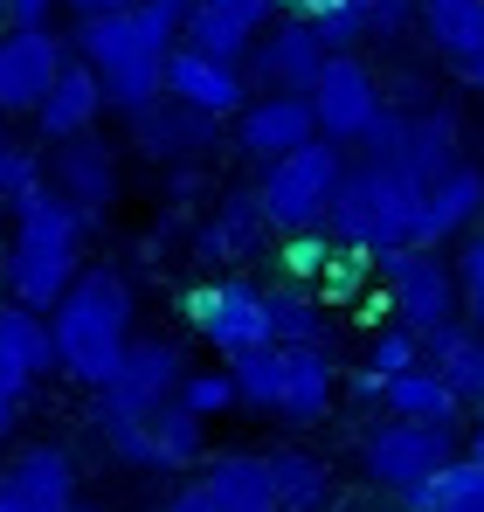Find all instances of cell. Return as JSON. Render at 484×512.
Here are the masks:
<instances>
[{
  "mask_svg": "<svg viewBox=\"0 0 484 512\" xmlns=\"http://www.w3.org/2000/svg\"><path fill=\"white\" fill-rule=\"evenodd\" d=\"M139 319V298H132V277L111 270V263H83L77 284L56 298L49 312V333H56V374H70L77 388H104L125 360V346L139 340L132 333Z\"/></svg>",
  "mask_w": 484,
  "mask_h": 512,
  "instance_id": "cell-1",
  "label": "cell"
},
{
  "mask_svg": "<svg viewBox=\"0 0 484 512\" xmlns=\"http://www.w3.org/2000/svg\"><path fill=\"white\" fill-rule=\"evenodd\" d=\"M14 208V250H7V291H14V305H28V312H56V298L77 284L83 270V222L77 201H63L49 180L42 187H28L21 201H7Z\"/></svg>",
  "mask_w": 484,
  "mask_h": 512,
  "instance_id": "cell-2",
  "label": "cell"
},
{
  "mask_svg": "<svg viewBox=\"0 0 484 512\" xmlns=\"http://www.w3.org/2000/svg\"><path fill=\"white\" fill-rule=\"evenodd\" d=\"M415 222H422V180L402 173V167L360 160V167H346V180H339V201L325 215V236L346 243V250L381 256V250L415 243Z\"/></svg>",
  "mask_w": 484,
  "mask_h": 512,
  "instance_id": "cell-3",
  "label": "cell"
},
{
  "mask_svg": "<svg viewBox=\"0 0 484 512\" xmlns=\"http://www.w3.org/2000/svg\"><path fill=\"white\" fill-rule=\"evenodd\" d=\"M70 49L104 77V111L139 118L146 104H160V97H166V56L139 35L132 7H125V14H77Z\"/></svg>",
  "mask_w": 484,
  "mask_h": 512,
  "instance_id": "cell-4",
  "label": "cell"
},
{
  "mask_svg": "<svg viewBox=\"0 0 484 512\" xmlns=\"http://www.w3.org/2000/svg\"><path fill=\"white\" fill-rule=\"evenodd\" d=\"M339 180H346V146L339 139H312L284 160H270L263 180H256V201L270 215V229L284 236H305V229H325L332 201H339Z\"/></svg>",
  "mask_w": 484,
  "mask_h": 512,
  "instance_id": "cell-5",
  "label": "cell"
},
{
  "mask_svg": "<svg viewBox=\"0 0 484 512\" xmlns=\"http://www.w3.org/2000/svg\"><path fill=\"white\" fill-rule=\"evenodd\" d=\"M381 284H388V312L402 319L415 340L429 346L443 326H457L464 312V284H457V263H443L422 243H402V250H381Z\"/></svg>",
  "mask_w": 484,
  "mask_h": 512,
  "instance_id": "cell-6",
  "label": "cell"
},
{
  "mask_svg": "<svg viewBox=\"0 0 484 512\" xmlns=\"http://www.w3.org/2000/svg\"><path fill=\"white\" fill-rule=\"evenodd\" d=\"M180 381H187V353H180V340H160V333H153V340H132L125 360H118V374L97 388V409H90L97 436L160 416L166 402H180Z\"/></svg>",
  "mask_w": 484,
  "mask_h": 512,
  "instance_id": "cell-7",
  "label": "cell"
},
{
  "mask_svg": "<svg viewBox=\"0 0 484 512\" xmlns=\"http://www.w3.org/2000/svg\"><path fill=\"white\" fill-rule=\"evenodd\" d=\"M457 457V429H436V423H402V416H388V423H374L360 436V471H367V485H381V492H422L443 464Z\"/></svg>",
  "mask_w": 484,
  "mask_h": 512,
  "instance_id": "cell-8",
  "label": "cell"
},
{
  "mask_svg": "<svg viewBox=\"0 0 484 512\" xmlns=\"http://www.w3.org/2000/svg\"><path fill=\"white\" fill-rule=\"evenodd\" d=\"M187 326L215 346L222 360L236 353H256V346H277L270 333V291L249 284V277H208L187 291Z\"/></svg>",
  "mask_w": 484,
  "mask_h": 512,
  "instance_id": "cell-9",
  "label": "cell"
},
{
  "mask_svg": "<svg viewBox=\"0 0 484 512\" xmlns=\"http://www.w3.org/2000/svg\"><path fill=\"white\" fill-rule=\"evenodd\" d=\"M104 450H111L118 464H132V471H187V464H201V450H208V423H201L187 402H166L160 416H146V423L104 429Z\"/></svg>",
  "mask_w": 484,
  "mask_h": 512,
  "instance_id": "cell-10",
  "label": "cell"
},
{
  "mask_svg": "<svg viewBox=\"0 0 484 512\" xmlns=\"http://www.w3.org/2000/svg\"><path fill=\"white\" fill-rule=\"evenodd\" d=\"M70 63V42L56 28H7L0 35V118H35Z\"/></svg>",
  "mask_w": 484,
  "mask_h": 512,
  "instance_id": "cell-11",
  "label": "cell"
},
{
  "mask_svg": "<svg viewBox=\"0 0 484 512\" xmlns=\"http://www.w3.org/2000/svg\"><path fill=\"white\" fill-rule=\"evenodd\" d=\"M312 139H325L319 111H312V97H298V90H263V97L242 104V118H236V153L256 160V167H270V160H284V153H298V146H312Z\"/></svg>",
  "mask_w": 484,
  "mask_h": 512,
  "instance_id": "cell-12",
  "label": "cell"
},
{
  "mask_svg": "<svg viewBox=\"0 0 484 512\" xmlns=\"http://www.w3.org/2000/svg\"><path fill=\"white\" fill-rule=\"evenodd\" d=\"M132 146L153 160V167H201V160H215V146H222V118H208V111H194V104H146L139 118H132Z\"/></svg>",
  "mask_w": 484,
  "mask_h": 512,
  "instance_id": "cell-13",
  "label": "cell"
},
{
  "mask_svg": "<svg viewBox=\"0 0 484 512\" xmlns=\"http://www.w3.org/2000/svg\"><path fill=\"white\" fill-rule=\"evenodd\" d=\"M77 506V457L63 443H28L0 464V512H70Z\"/></svg>",
  "mask_w": 484,
  "mask_h": 512,
  "instance_id": "cell-14",
  "label": "cell"
},
{
  "mask_svg": "<svg viewBox=\"0 0 484 512\" xmlns=\"http://www.w3.org/2000/svg\"><path fill=\"white\" fill-rule=\"evenodd\" d=\"M305 97H312V111H319V132L339 139V146H353V139L374 125V111L388 104V97H381V77H374L360 56H325L319 84L305 90Z\"/></svg>",
  "mask_w": 484,
  "mask_h": 512,
  "instance_id": "cell-15",
  "label": "cell"
},
{
  "mask_svg": "<svg viewBox=\"0 0 484 512\" xmlns=\"http://www.w3.org/2000/svg\"><path fill=\"white\" fill-rule=\"evenodd\" d=\"M49 187L63 201H77L83 222H104L118 208V153L97 139V132H77V139H56L49 146Z\"/></svg>",
  "mask_w": 484,
  "mask_h": 512,
  "instance_id": "cell-16",
  "label": "cell"
},
{
  "mask_svg": "<svg viewBox=\"0 0 484 512\" xmlns=\"http://www.w3.org/2000/svg\"><path fill=\"white\" fill-rule=\"evenodd\" d=\"M325 56H332V49H325L319 28H312V21H298V14H284V21H270V28H263V42L249 49V63H242V70H249V84L298 90V97H305V90L319 84Z\"/></svg>",
  "mask_w": 484,
  "mask_h": 512,
  "instance_id": "cell-17",
  "label": "cell"
},
{
  "mask_svg": "<svg viewBox=\"0 0 484 512\" xmlns=\"http://www.w3.org/2000/svg\"><path fill=\"white\" fill-rule=\"evenodd\" d=\"M166 97H173V104H194V111H208V118H242V104L256 97V84H249L242 63L201 56V49L180 42V49L166 56Z\"/></svg>",
  "mask_w": 484,
  "mask_h": 512,
  "instance_id": "cell-18",
  "label": "cell"
},
{
  "mask_svg": "<svg viewBox=\"0 0 484 512\" xmlns=\"http://www.w3.org/2000/svg\"><path fill=\"white\" fill-rule=\"evenodd\" d=\"M277 21V0H194L180 42L222 63H249V49L263 42V28Z\"/></svg>",
  "mask_w": 484,
  "mask_h": 512,
  "instance_id": "cell-19",
  "label": "cell"
},
{
  "mask_svg": "<svg viewBox=\"0 0 484 512\" xmlns=\"http://www.w3.org/2000/svg\"><path fill=\"white\" fill-rule=\"evenodd\" d=\"M484 215V167L457 160L450 173H436L422 187V222H415V243L422 250H443L450 236H471Z\"/></svg>",
  "mask_w": 484,
  "mask_h": 512,
  "instance_id": "cell-20",
  "label": "cell"
},
{
  "mask_svg": "<svg viewBox=\"0 0 484 512\" xmlns=\"http://www.w3.org/2000/svg\"><path fill=\"white\" fill-rule=\"evenodd\" d=\"M332 395H339V367H332V346H284V395H277V423L312 429L332 416Z\"/></svg>",
  "mask_w": 484,
  "mask_h": 512,
  "instance_id": "cell-21",
  "label": "cell"
},
{
  "mask_svg": "<svg viewBox=\"0 0 484 512\" xmlns=\"http://www.w3.org/2000/svg\"><path fill=\"white\" fill-rule=\"evenodd\" d=\"M263 236H270V215H263L256 187H236V194H222L215 215L194 229V256H201V263H242V256L263 250Z\"/></svg>",
  "mask_w": 484,
  "mask_h": 512,
  "instance_id": "cell-22",
  "label": "cell"
},
{
  "mask_svg": "<svg viewBox=\"0 0 484 512\" xmlns=\"http://www.w3.org/2000/svg\"><path fill=\"white\" fill-rule=\"evenodd\" d=\"M42 374H56V333H49V312L0 305V381H7L14 395H28Z\"/></svg>",
  "mask_w": 484,
  "mask_h": 512,
  "instance_id": "cell-23",
  "label": "cell"
},
{
  "mask_svg": "<svg viewBox=\"0 0 484 512\" xmlns=\"http://www.w3.org/2000/svg\"><path fill=\"white\" fill-rule=\"evenodd\" d=\"M97 118H104V77L83 63L77 49H70V63H63V77L56 90L42 97V111H35V132L56 146V139H77V132H97Z\"/></svg>",
  "mask_w": 484,
  "mask_h": 512,
  "instance_id": "cell-24",
  "label": "cell"
},
{
  "mask_svg": "<svg viewBox=\"0 0 484 512\" xmlns=\"http://www.w3.org/2000/svg\"><path fill=\"white\" fill-rule=\"evenodd\" d=\"M415 28H422V42H429L443 63H457V70H471L484 56V0H422Z\"/></svg>",
  "mask_w": 484,
  "mask_h": 512,
  "instance_id": "cell-25",
  "label": "cell"
},
{
  "mask_svg": "<svg viewBox=\"0 0 484 512\" xmlns=\"http://www.w3.org/2000/svg\"><path fill=\"white\" fill-rule=\"evenodd\" d=\"M201 478L229 512H277V478H270L263 450H222V457L201 464Z\"/></svg>",
  "mask_w": 484,
  "mask_h": 512,
  "instance_id": "cell-26",
  "label": "cell"
},
{
  "mask_svg": "<svg viewBox=\"0 0 484 512\" xmlns=\"http://www.w3.org/2000/svg\"><path fill=\"white\" fill-rule=\"evenodd\" d=\"M381 409H388V416H402V423H436V429H457V423H464V395H457L429 360L388 381Z\"/></svg>",
  "mask_w": 484,
  "mask_h": 512,
  "instance_id": "cell-27",
  "label": "cell"
},
{
  "mask_svg": "<svg viewBox=\"0 0 484 512\" xmlns=\"http://www.w3.org/2000/svg\"><path fill=\"white\" fill-rule=\"evenodd\" d=\"M422 353H429V367H436L464 402H484V333H478V326L457 319V326H443Z\"/></svg>",
  "mask_w": 484,
  "mask_h": 512,
  "instance_id": "cell-28",
  "label": "cell"
},
{
  "mask_svg": "<svg viewBox=\"0 0 484 512\" xmlns=\"http://www.w3.org/2000/svg\"><path fill=\"white\" fill-rule=\"evenodd\" d=\"M270 478H277V506L284 512L332 506V464L312 457V450H270Z\"/></svg>",
  "mask_w": 484,
  "mask_h": 512,
  "instance_id": "cell-29",
  "label": "cell"
},
{
  "mask_svg": "<svg viewBox=\"0 0 484 512\" xmlns=\"http://www.w3.org/2000/svg\"><path fill=\"white\" fill-rule=\"evenodd\" d=\"M408 512H484V464L478 457H450L422 492L402 499Z\"/></svg>",
  "mask_w": 484,
  "mask_h": 512,
  "instance_id": "cell-30",
  "label": "cell"
},
{
  "mask_svg": "<svg viewBox=\"0 0 484 512\" xmlns=\"http://www.w3.org/2000/svg\"><path fill=\"white\" fill-rule=\"evenodd\" d=\"M270 333L277 346H325V298L305 284H270Z\"/></svg>",
  "mask_w": 484,
  "mask_h": 512,
  "instance_id": "cell-31",
  "label": "cell"
},
{
  "mask_svg": "<svg viewBox=\"0 0 484 512\" xmlns=\"http://www.w3.org/2000/svg\"><path fill=\"white\" fill-rule=\"evenodd\" d=\"M229 374H236L242 409H263V416H277V395H284V346H256V353H236V360H229Z\"/></svg>",
  "mask_w": 484,
  "mask_h": 512,
  "instance_id": "cell-32",
  "label": "cell"
},
{
  "mask_svg": "<svg viewBox=\"0 0 484 512\" xmlns=\"http://www.w3.org/2000/svg\"><path fill=\"white\" fill-rule=\"evenodd\" d=\"M180 402L208 423V416H229V409H242V395H236V374L229 367H201V374H187L180 381Z\"/></svg>",
  "mask_w": 484,
  "mask_h": 512,
  "instance_id": "cell-33",
  "label": "cell"
},
{
  "mask_svg": "<svg viewBox=\"0 0 484 512\" xmlns=\"http://www.w3.org/2000/svg\"><path fill=\"white\" fill-rule=\"evenodd\" d=\"M429 353H422V340L408 333V326H395V333H374V346H367V367L381 374V381H395V374H408V367H422Z\"/></svg>",
  "mask_w": 484,
  "mask_h": 512,
  "instance_id": "cell-34",
  "label": "cell"
},
{
  "mask_svg": "<svg viewBox=\"0 0 484 512\" xmlns=\"http://www.w3.org/2000/svg\"><path fill=\"white\" fill-rule=\"evenodd\" d=\"M49 180V153H28V146H0V201H21L28 187H42Z\"/></svg>",
  "mask_w": 484,
  "mask_h": 512,
  "instance_id": "cell-35",
  "label": "cell"
},
{
  "mask_svg": "<svg viewBox=\"0 0 484 512\" xmlns=\"http://www.w3.org/2000/svg\"><path fill=\"white\" fill-rule=\"evenodd\" d=\"M457 284H464V312H471V326H484V229H471L464 250H457Z\"/></svg>",
  "mask_w": 484,
  "mask_h": 512,
  "instance_id": "cell-36",
  "label": "cell"
},
{
  "mask_svg": "<svg viewBox=\"0 0 484 512\" xmlns=\"http://www.w3.org/2000/svg\"><path fill=\"white\" fill-rule=\"evenodd\" d=\"M360 14H367V28L388 42V35H402L415 28V14H422V0H360Z\"/></svg>",
  "mask_w": 484,
  "mask_h": 512,
  "instance_id": "cell-37",
  "label": "cell"
},
{
  "mask_svg": "<svg viewBox=\"0 0 484 512\" xmlns=\"http://www.w3.org/2000/svg\"><path fill=\"white\" fill-rule=\"evenodd\" d=\"M325 263H332V243L312 236V229L284 243V270H291V277H325Z\"/></svg>",
  "mask_w": 484,
  "mask_h": 512,
  "instance_id": "cell-38",
  "label": "cell"
},
{
  "mask_svg": "<svg viewBox=\"0 0 484 512\" xmlns=\"http://www.w3.org/2000/svg\"><path fill=\"white\" fill-rule=\"evenodd\" d=\"M166 512H229V506L208 492V478H194V485H180V492L166 499Z\"/></svg>",
  "mask_w": 484,
  "mask_h": 512,
  "instance_id": "cell-39",
  "label": "cell"
},
{
  "mask_svg": "<svg viewBox=\"0 0 484 512\" xmlns=\"http://www.w3.org/2000/svg\"><path fill=\"white\" fill-rule=\"evenodd\" d=\"M56 7H63V0H7V21H14V28H49Z\"/></svg>",
  "mask_w": 484,
  "mask_h": 512,
  "instance_id": "cell-40",
  "label": "cell"
},
{
  "mask_svg": "<svg viewBox=\"0 0 484 512\" xmlns=\"http://www.w3.org/2000/svg\"><path fill=\"white\" fill-rule=\"evenodd\" d=\"M284 14H298V21H325L332 7H346V0H277Z\"/></svg>",
  "mask_w": 484,
  "mask_h": 512,
  "instance_id": "cell-41",
  "label": "cell"
},
{
  "mask_svg": "<svg viewBox=\"0 0 484 512\" xmlns=\"http://www.w3.org/2000/svg\"><path fill=\"white\" fill-rule=\"evenodd\" d=\"M14 423H21V395H14V388L0 381V443L14 436Z\"/></svg>",
  "mask_w": 484,
  "mask_h": 512,
  "instance_id": "cell-42",
  "label": "cell"
},
{
  "mask_svg": "<svg viewBox=\"0 0 484 512\" xmlns=\"http://www.w3.org/2000/svg\"><path fill=\"white\" fill-rule=\"evenodd\" d=\"M63 7H77V14H125V7H139V0H63Z\"/></svg>",
  "mask_w": 484,
  "mask_h": 512,
  "instance_id": "cell-43",
  "label": "cell"
},
{
  "mask_svg": "<svg viewBox=\"0 0 484 512\" xmlns=\"http://www.w3.org/2000/svg\"><path fill=\"white\" fill-rule=\"evenodd\" d=\"M457 77H464V84H471V90H484V56H478V63H471V70H457Z\"/></svg>",
  "mask_w": 484,
  "mask_h": 512,
  "instance_id": "cell-44",
  "label": "cell"
},
{
  "mask_svg": "<svg viewBox=\"0 0 484 512\" xmlns=\"http://www.w3.org/2000/svg\"><path fill=\"white\" fill-rule=\"evenodd\" d=\"M7 28H14V21H7V0H0V35H7Z\"/></svg>",
  "mask_w": 484,
  "mask_h": 512,
  "instance_id": "cell-45",
  "label": "cell"
},
{
  "mask_svg": "<svg viewBox=\"0 0 484 512\" xmlns=\"http://www.w3.org/2000/svg\"><path fill=\"white\" fill-rule=\"evenodd\" d=\"M173 7H180V14H187V7H194V0H173Z\"/></svg>",
  "mask_w": 484,
  "mask_h": 512,
  "instance_id": "cell-46",
  "label": "cell"
},
{
  "mask_svg": "<svg viewBox=\"0 0 484 512\" xmlns=\"http://www.w3.org/2000/svg\"><path fill=\"white\" fill-rule=\"evenodd\" d=\"M0 146H7V132H0Z\"/></svg>",
  "mask_w": 484,
  "mask_h": 512,
  "instance_id": "cell-47",
  "label": "cell"
},
{
  "mask_svg": "<svg viewBox=\"0 0 484 512\" xmlns=\"http://www.w3.org/2000/svg\"><path fill=\"white\" fill-rule=\"evenodd\" d=\"M70 512H83V506H70Z\"/></svg>",
  "mask_w": 484,
  "mask_h": 512,
  "instance_id": "cell-48",
  "label": "cell"
},
{
  "mask_svg": "<svg viewBox=\"0 0 484 512\" xmlns=\"http://www.w3.org/2000/svg\"><path fill=\"white\" fill-rule=\"evenodd\" d=\"M478 333H484V326H478Z\"/></svg>",
  "mask_w": 484,
  "mask_h": 512,
  "instance_id": "cell-49",
  "label": "cell"
},
{
  "mask_svg": "<svg viewBox=\"0 0 484 512\" xmlns=\"http://www.w3.org/2000/svg\"><path fill=\"white\" fill-rule=\"evenodd\" d=\"M277 512H284V506H277Z\"/></svg>",
  "mask_w": 484,
  "mask_h": 512,
  "instance_id": "cell-50",
  "label": "cell"
}]
</instances>
